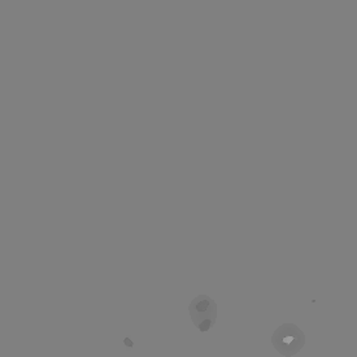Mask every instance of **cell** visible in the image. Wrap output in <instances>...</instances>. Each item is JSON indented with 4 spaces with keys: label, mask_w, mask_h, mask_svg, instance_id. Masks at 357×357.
Here are the masks:
<instances>
[{
    "label": "cell",
    "mask_w": 357,
    "mask_h": 357,
    "mask_svg": "<svg viewBox=\"0 0 357 357\" xmlns=\"http://www.w3.org/2000/svg\"><path fill=\"white\" fill-rule=\"evenodd\" d=\"M301 337L303 334L294 325H283L282 328L277 330V333L274 334L273 343L281 354L290 356L301 348L303 343Z\"/></svg>",
    "instance_id": "6da1fadb"
}]
</instances>
